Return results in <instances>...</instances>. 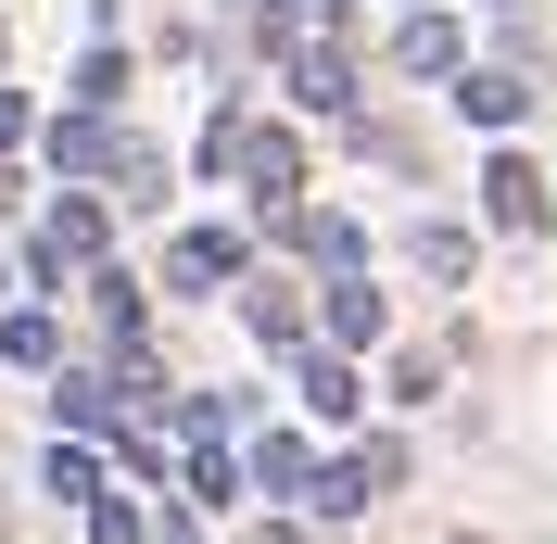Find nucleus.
<instances>
[{
    "label": "nucleus",
    "instance_id": "1",
    "mask_svg": "<svg viewBox=\"0 0 557 544\" xmlns=\"http://www.w3.org/2000/svg\"><path fill=\"white\" fill-rule=\"evenodd\" d=\"M393 481H406V443H393V431H368L355 456H330V469H305V507H317V519H355V507H381Z\"/></svg>",
    "mask_w": 557,
    "mask_h": 544
},
{
    "label": "nucleus",
    "instance_id": "2",
    "mask_svg": "<svg viewBox=\"0 0 557 544\" xmlns=\"http://www.w3.org/2000/svg\"><path fill=\"white\" fill-rule=\"evenodd\" d=\"M228 177L253 190L267 228H278V215H305V139H292V127H242V139H228Z\"/></svg>",
    "mask_w": 557,
    "mask_h": 544
},
{
    "label": "nucleus",
    "instance_id": "3",
    "mask_svg": "<svg viewBox=\"0 0 557 544\" xmlns=\"http://www.w3.org/2000/svg\"><path fill=\"white\" fill-rule=\"evenodd\" d=\"M102 240H114V215L89 203V190H64V203L38 215V240H26V267H38V292H64L76 267H102Z\"/></svg>",
    "mask_w": 557,
    "mask_h": 544
},
{
    "label": "nucleus",
    "instance_id": "4",
    "mask_svg": "<svg viewBox=\"0 0 557 544\" xmlns=\"http://www.w3.org/2000/svg\"><path fill=\"white\" fill-rule=\"evenodd\" d=\"M278 51H292V89H305L317 114H368V102H355V64H343V38H278Z\"/></svg>",
    "mask_w": 557,
    "mask_h": 544
},
{
    "label": "nucleus",
    "instance_id": "5",
    "mask_svg": "<svg viewBox=\"0 0 557 544\" xmlns=\"http://www.w3.org/2000/svg\"><path fill=\"white\" fill-rule=\"evenodd\" d=\"M228 279H242V240L228 228H177L165 240V292H228Z\"/></svg>",
    "mask_w": 557,
    "mask_h": 544
},
{
    "label": "nucleus",
    "instance_id": "6",
    "mask_svg": "<svg viewBox=\"0 0 557 544\" xmlns=\"http://www.w3.org/2000/svg\"><path fill=\"white\" fill-rule=\"evenodd\" d=\"M127 152H139V139H114L102 114H51V165H64V177H127Z\"/></svg>",
    "mask_w": 557,
    "mask_h": 544
},
{
    "label": "nucleus",
    "instance_id": "7",
    "mask_svg": "<svg viewBox=\"0 0 557 544\" xmlns=\"http://www.w3.org/2000/svg\"><path fill=\"white\" fill-rule=\"evenodd\" d=\"M482 203H494V228H545V165H532V152H494Z\"/></svg>",
    "mask_w": 557,
    "mask_h": 544
},
{
    "label": "nucleus",
    "instance_id": "8",
    "mask_svg": "<svg viewBox=\"0 0 557 544\" xmlns=\"http://www.w3.org/2000/svg\"><path fill=\"white\" fill-rule=\"evenodd\" d=\"M228 469H242V494H267V507H292V494H305V443H292V431H253L242 456H228Z\"/></svg>",
    "mask_w": 557,
    "mask_h": 544
},
{
    "label": "nucleus",
    "instance_id": "9",
    "mask_svg": "<svg viewBox=\"0 0 557 544\" xmlns=\"http://www.w3.org/2000/svg\"><path fill=\"white\" fill-rule=\"evenodd\" d=\"M317 317H330V342H343V355H368V342L393 330V305H381V279H330V305H317Z\"/></svg>",
    "mask_w": 557,
    "mask_h": 544
},
{
    "label": "nucleus",
    "instance_id": "10",
    "mask_svg": "<svg viewBox=\"0 0 557 544\" xmlns=\"http://www.w3.org/2000/svg\"><path fill=\"white\" fill-rule=\"evenodd\" d=\"M469 64V38L444 26V13H406V26H393V76H456Z\"/></svg>",
    "mask_w": 557,
    "mask_h": 544
},
{
    "label": "nucleus",
    "instance_id": "11",
    "mask_svg": "<svg viewBox=\"0 0 557 544\" xmlns=\"http://www.w3.org/2000/svg\"><path fill=\"white\" fill-rule=\"evenodd\" d=\"M278 240H305V254H317V267H368V228H355V215H278Z\"/></svg>",
    "mask_w": 557,
    "mask_h": 544
},
{
    "label": "nucleus",
    "instance_id": "12",
    "mask_svg": "<svg viewBox=\"0 0 557 544\" xmlns=\"http://www.w3.org/2000/svg\"><path fill=\"white\" fill-rule=\"evenodd\" d=\"M292 380H305V406H317V418H355V406H368V380H355V355H305Z\"/></svg>",
    "mask_w": 557,
    "mask_h": 544
},
{
    "label": "nucleus",
    "instance_id": "13",
    "mask_svg": "<svg viewBox=\"0 0 557 544\" xmlns=\"http://www.w3.org/2000/svg\"><path fill=\"white\" fill-rule=\"evenodd\" d=\"M0 355H13V368H64V317H51V305L0 317Z\"/></svg>",
    "mask_w": 557,
    "mask_h": 544
},
{
    "label": "nucleus",
    "instance_id": "14",
    "mask_svg": "<svg viewBox=\"0 0 557 544\" xmlns=\"http://www.w3.org/2000/svg\"><path fill=\"white\" fill-rule=\"evenodd\" d=\"M242 317H253V342H305V292H292V279H253Z\"/></svg>",
    "mask_w": 557,
    "mask_h": 544
},
{
    "label": "nucleus",
    "instance_id": "15",
    "mask_svg": "<svg viewBox=\"0 0 557 544\" xmlns=\"http://www.w3.org/2000/svg\"><path fill=\"white\" fill-rule=\"evenodd\" d=\"M456 102L482 114V127H520V114H532V76H456Z\"/></svg>",
    "mask_w": 557,
    "mask_h": 544
},
{
    "label": "nucleus",
    "instance_id": "16",
    "mask_svg": "<svg viewBox=\"0 0 557 544\" xmlns=\"http://www.w3.org/2000/svg\"><path fill=\"white\" fill-rule=\"evenodd\" d=\"M76 279H89V305H102V330H114V342H139V279H127V267H76Z\"/></svg>",
    "mask_w": 557,
    "mask_h": 544
},
{
    "label": "nucleus",
    "instance_id": "17",
    "mask_svg": "<svg viewBox=\"0 0 557 544\" xmlns=\"http://www.w3.org/2000/svg\"><path fill=\"white\" fill-rule=\"evenodd\" d=\"M127 102V51H89V64H76V114H114Z\"/></svg>",
    "mask_w": 557,
    "mask_h": 544
},
{
    "label": "nucleus",
    "instance_id": "18",
    "mask_svg": "<svg viewBox=\"0 0 557 544\" xmlns=\"http://www.w3.org/2000/svg\"><path fill=\"white\" fill-rule=\"evenodd\" d=\"M76 519H89V544H139V507H127V494H76Z\"/></svg>",
    "mask_w": 557,
    "mask_h": 544
},
{
    "label": "nucleus",
    "instance_id": "19",
    "mask_svg": "<svg viewBox=\"0 0 557 544\" xmlns=\"http://www.w3.org/2000/svg\"><path fill=\"white\" fill-rule=\"evenodd\" d=\"M431 393H444V355H431V342H418V355H393V406H431Z\"/></svg>",
    "mask_w": 557,
    "mask_h": 544
},
{
    "label": "nucleus",
    "instance_id": "20",
    "mask_svg": "<svg viewBox=\"0 0 557 544\" xmlns=\"http://www.w3.org/2000/svg\"><path fill=\"white\" fill-rule=\"evenodd\" d=\"M38 481H51V494H64V507H76V494H102V469H89V456H76V443H51V469H38Z\"/></svg>",
    "mask_w": 557,
    "mask_h": 544
},
{
    "label": "nucleus",
    "instance_id": "21",
    "mask_svg": "<svg viewBox=\"0 0 557 544\" xmlns=\"http://www.w3.org/2000/svg\"><path fill=\"white\" fill-rule=\"evenodd\" d=\"M64 418L76 431H114V380H64Z\"/></svg>",
    "mask_w": 557,
    "mask_h": 544
},
{
    "label": "nucleus",
    "instance_id": "22",
    "mask_svg": "<svg viewBox=\"0 0 557 544\" xmlns=\"http://www.w3.org/2000/svg\"><path fill=\"white\" fill-rule=\"evenodd\" d=\"M139 544H203V519H190V507H165V519H139Z\"/></svg>",
    "mask_w": 557,
    "mask_h": 544
},
{
    "label": "nucleus",
    "instance_id": "23",
    "mask_svg": "<svg viewBox=\"0 0 557 544\" xmlns=\"http://www.w3.org/2000/svg\"><path fill=\"white\" fill-rule=\"evenodd\" d=\"M13 139H26V102H13V89H0V152H13Z\"/></svg>",
    "mask_w": 557,
    "mask_h": 544
},
{
    "label": "nucleus",
    "instance_id": "24",
    "mask_svg": "<svg viewBox=\"0 0 557 544\" xmlns=\"http://www.w3.org/2000/svg\"><path fill=\"white\" fill-rule=\"evenodd\" d=\"M242 13H253V26H267V38H278V26H292V0H242Z\"/></svg>",
    "mask_w": 557,
    "mask_h": 544
},
{
    "label": "nucleus",
    "instance_id": "25",
    "mask_svg": "<svg viewBox=\"0 0 557 544\" xmlns=\"http://www.w3.org/2000/svg\"><path fill=\"white\" fill-rule=\"evenodd\" d=\"M13 190H26V177H13V165H0V203H13Z\"/></svg>",
    "mask_w": 557,
    "mask_h": 544
},
{
    "label": "nucleus",
    "instance_id": "26",
    "mask_svg": "<svg viewBox=\"0 0 557 544\" xmlns=\"http://www.w3.org/2000/svg\"><path fill=\"white\" fill-rule=\"evenodd\" d=\"M267 544H317V532H267Z\"/></svg>",
    "mask_w": 557,
    "mask_h": 544
},
{
    "label": "nucleus",
    "instance_id": "27",
    "mask_svg": "<svg viewBox=\"0 0 557 544\" xmlns=\"http://www.w3.org/2000/svg\"><path fill=\"white\" fill-rule=\"evenodd\" d=\"M456 544H482V532H456Z\"/></svg>",
    "mask_w": 557,
    "mask_h": 544
}]
</instances>
